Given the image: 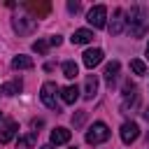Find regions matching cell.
Segmentation results:
<instances>
[{"label": "cell", "mask_w": 149, "mask_h": 149, "mask_svg": "<svg viewBox=\"0 0 149 149\" xmlns=\"http://www.w3.org/2000/svg\"><path fill=\"white\" fill-rule=\"evenodd\" d=\"M126 26L130 37H144V33L149 30V9L144 7H130L126 12Z\"/></svg>", "instance_id": "obj_1"}, {"label": "cell", "mask_w": 149, "mask_h": 149, "mask_svg": "<svg viewBox=\"0 0 149 149\" xmlns=\"http://www.w3.org/2000/svg\"><path fill=\"white\" fill-rule=\"evenodd\" d=\"M58 86L54 84V81H44L42 84V88H40V98H42V102L49 107V109H54V112H61V105H58Z\"/></svg>", "instance_id": "obj_2"}, {"label": "cell", "mask_w": 149, "mask_h": 149, "mask_svg": "<svg viewBox=\"0 0 149 149\" xmlns=\"http://www.w3.org/2000/svg\"><path fill=\"white\" fill-rule=\"evenodd\" d=\"M109 140V128H107V123H102V121H95L88 130H86V142L88 144H102V142H107Z\"/></svg>", "instance_id": "obj_3"}, {"label": "cell", "mask_w": 149, "mask_h": 149, "mask_svg": "<svg viewBox=\"0 0 149 149\" xmlns=\"http://www.w3.org/2000/svg\"><path fill=\"white\" fill-rule=\"evenodd\" d=\"M86 21H88L93 28H105V26H107V7H105V5H95L93 9H88Z\"/></svg>", "instance_id": "obj_4"}, {"label": "cell", "mask_w": 149, "mask_h": 149, "mask_svg": "<svg viewBox=\"0 0 149 149\" xmlns=\"http://www.w3.org/2000/svg\"><path fill=\"white\" fill-rule=\"evenodd\" d=\"M12 28L19 35H28V33H33L37 28V21L30 19V16H16V19H12Z\"/></svg>", "instance_id": "obj_5"}, {"label": "cell", "mask_w": 149, "mask_h": 149, "mask_svg": "<svg viewBox=\"0 0 149 149\" xmlns=\"http://www.w3.org/2000/svg\"><path fill=\"white\" fill-rule=\"evenodd\" d=\"M119 135H121V142H123V144H133V142L140 137V128H137L135 121H126V123L121 126Z\"/></svg>", "instance_id": "obj_6"}, {"label": "cell", "mask_w": 149, "mask_h": 149, "mask_svg": "<svg viewBox=\"0 0 149 149\" xmlns=\"http://www.w3.org/2000/svg\"><path fill=\"white\" fill-rule=\"evenodd\" d=\"M102 58H105L102 49H86V51L81 54V61H84V65H86L88 70H93L95 65H100V63H102Z\"/></svg>", "instance_id": "obj_7"}, {"label": "cell", "mask_w": 149, "mask_h": 149, "mask_svg": "<svg viewBox=\"0 0 149 149\" xmlns=\"http://www.w3.org/2000/svg\"><path fill=\"white\" fill-rule=\"evenodd\" d=\"M126 12L119 7V9H114V19H112V23H109V33L112 35H119V33H123V28H126Z\"/></svg>", "instance_id": "obj_8"}, {"label": "cell", "mask_w": 149, "mask_h": 149, "mask_svg": "<svg viewBox=\"0 0 149 149\" xmlns=\"http://www.w3.org/2000/svg\"><path fill=\"white\" fill-rule=\"evenodd\" d=\"M16 133H19V123H16V121H7V123L0 128V144H7L9 140H14Z\"/></svg>", "instance_id": "obj_9"}, {"label": "cell", "mask_w": 149, "mask_h": 149, "mask_svg": "<svg viewBox=\"0 0 149 149\" xmlns=\"http://www.w3.org/2000/svg\"><path fill=\"white\" fill-rule=\"evenodd\" d=\"M70 137H72V133H70L68 128H63V126H58V128H54V130H51V144H54V147L70 142Z\"/></svg>", "instance_id": "obj_10"}, {"label": "cell", "mask_w": 149, "mask_h": 149, "mask_svg": "<svg viewBox=\"0 0 149 149\" xmlns=\"http://www.w3.org/2000/svg\"><path fill=\"white\" fill-rule=\"evenodd\" d=\"M98 95V77L95 74H88L86 81H84V98L86 100H93Z\"/></svg>", "instance_id": "obj_11"}, {"label": "cell", "mask_w": 149, "mask_h": 149, "mask_svg": "<svg viewBox=\"0 0 149 149\" xmlns=\"http://www.w3.org/2000/svg\"><path fill=\"white\" fill-rule=\"evenodd\" d=\"M61 100H63L65 105H74V102L79 100V88L72 86V84H70V86H63V88H61Z\"/></svg>", "instance_id": "obj_12"}, {"label": "cell", "mask_w": 149, "mask_h": 149, "mask_svg": "<svg viewBox=\"0 0 149 149\" xmlns=\"http://www.w3.org/2000/svg\"><path fill=\"white\" fill-rule=\"evenodd\" d=\"M72 44H88V42H93V30H88V28H79V30H74L72 33Z\"/></svg>", "instance_id": "obj_13"}, {"label": "cell", "mask_w": 149, "mask_h": 149, "mask_svg": "<svg viewBox=\"0 0 149 149\" xmlns=\"http://www.w3.org/2000/svg\"><path fill=\"white\" fill-rule=\"evenodd\" d=\"M119 70H121V63H119V61H112V63H107V65H105V81L109 84V88H112V84L116 81Z\"/></svg>", "instance_id": "obj_14"}, {"label": "cell", "mask_w": 149, "mask_h": 149, "mask_svg": "<svg viewBox=\"0 0 149 149\" xmlns=\"http://www.w3.org/2000/svg\"><path fill=\"white\" fill-rule=\"evenodd\" d=\"M35 63H33V58L30 56H23V54H19V56H14L12 58V68L14 70H30Z\"/></svg>", "instance_id": "obj_15"}, {"label": "cell", "mask_w": 149, "mask_h": 149, "mask_svg": "<svg viewBox=\"0 0 149 149\" xmlns=\"http://www.w3.org/2000/svg\"><path fill=\"white\" fill-rule=\"evenodd\" d=\"M33 14H37V19H42V16H47L49 12H51V5L49 2H28L26 5Z\"/></svg>", "instance_id": "obj_16"}, {"label": "cell", "mask_w": 149, "mask_h": 149, "mask_svg": "<svg viewBox=\"0 0 149 149\" xmlns=\"http://www.w3.org/2000/svg\"><path fill=\"white\" fill-rule=\"evenodd\" d=\"M79 74V68H77V63L74 61H65L63 63V77H68V79H74Z\"/></svg>", "instance_id": "obj_17"}, {"label": "cell", "mask_w": 149, "mask_h": 149, "mask_svg": "<svg viewBox=\"0 0 149 149\" xmlns=\"http://www.w3.org/2000/svg\"><path fill=\"white\" fill-rule=\"evenodd\" d=\"M21 86H23L21 79H12V81H7V84L2 86V93H5V95H16V93L21 91Z\"/></svg>", "instance_id": "obj_18"}, {"label": "cell", "mask_w": 149, "mask_h": 149, "mask_svg": "<svg viewBox=\"0 0 149 149\" xmlns=\"http://www.w3.org/2000/svg\"><path fill=\"white\" fill-rule=\"evenodd\" d=\"M49 40H37V42H33V51L35 54H40V56H44L47 51H49Z\"/></svg>", "instance_id": "obj_19"}, {"label": "cell", "mask_w": 149, "mask_h": 149, "mask_svg": "<svg viewBox=\"0 0 149 149\" xmlns=\"http://www.w3.org/2000/svg\"><path fill=\"white\" fill-rule=\"evenodd\" d=\"M37 142V135L35 133H28V135H23V137H19V149H26V147H33Z\"/></svg>", "instance_id": "obj_20"}, {"label": "cell", "mask_w": 149, "mask_h": 149, "mask_svg": "<svg viewBox=\"0 0 149 149\" xmlns=\"http://www.w3.org/2000/svg\"><path fill=\"white\" fill-rule=\"evenodd\" d=\"M130 70H133L135 74H144V72H147V65H144L140 58H133V61H130Z\"/></svg>", "instance_id": "obj_21"}, {"label": "cell", "mask_w": 149, "mask_h": 149, "mask_svg": "<svg viewBox=\"0 0 149 149\" xmlns=\"http://www.w3.org/2000/svg\"><path fill=\"white\" fill-rule=\"evenodd\" d=\"M84 121H86V109H79V112L72 116V126H74V128H79Z\"/></svg>", "instance_id": "obj_22"}, {"label": "cell", "mask_w": 149, "mask_h": 149, "mask_svg": "<svg viewBox=\"0 0 149 149\" xmlns=\"http://www.w3.org/2000/svg\"><path fill=\"white\" fill-rule=\"evenodd\" d=\"M61 42H63V37H61V35H51V37H49V44H51V47H58Z\"/></svg>", "instance_id": "obj_23"}, {"label": "cell", "mask_w": 149, "mask_h": 149, "mask_svg": "<svg viewBox=\"0 0 149 149\" xmlns=\"http://www.w3.org/2000/svg\"><path fill=\"white\" fill-rule=\"evenodd\" d=\"M68 9H70L72 14H77V12H79V2H68Z\"/></svg>", "instance_id": "obj_24"}, {"label": "cell", "mask_w": 149, "mask_h": 149, "mask_svg": "<svg viewBox=\"0 0 149 149\" xmlns=\"http://www.w3.org/2000/svg\"><path fill=\"white\" fill-rule=\"evenodd\" d=\"M142 116H144V119H147V121H149V107H147V109H144V112H142Z\"/></svg>", "instance_id": "obj_25"}, {"label": "cell", "mask_w": 149, "mask_h": 149, "mask_svg": "<svg viewBox=\"0 0 149 149\" xmlns=\"http://www.w3.org/2000/svg\"><path fill=\"white\" fill-rule=\"evenodd\" d=\"M40 149H54V144H44V147H40Z\"/></svg>", "instance_id": "obj_26"}, {"label": "cell", "mask_w": 149, "mask_h": 149, "mask_svg": "<svg viewBox=\"0 0 149 149\" xmlns=\"http://www.w3.org/2000/svg\"><path fill=\"white\" fill-rule=\"evenodd\" d=\"M147 58H149V42H147Z\"/></svg>", "instance_id": "obj_27"}, {"label": "cell", "mask_w": 149, "mask_h": 149, "mask_svg": "<svg viewBox=\"0 0 149 149\" xmlns=\"http://www.w3.org/2000/svg\"><path fill=\"white\" fill-rule=\"evenodd\" d=\"M70 149H79V147H70Z\"/></svg>", "instance_id": "obj_28"}, {"label": "cell", "mask_w": 149, "mask_h": 149, "mask_svg": "<svg viewBox=\"0 0 149 149\" xmlns=\"http://www.w3.org/2000/svg\"><path fill=\"white\" fill-rule=\"evenodd\" d=\"M0 116H2V112H0Z\"/></svg>", "instance_id": "obj_29"}]
</instances>
